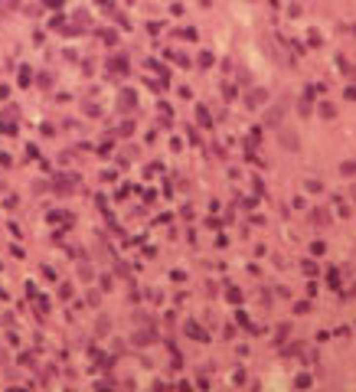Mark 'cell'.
<instances>
[{
  "mask_svg": "<svg viewBox=\"0 0 356 392\" xmlns=\"http://www.w3.org/2000/svg\"><path fill=\"white\" fill-rule=\"evenodd\" d=\"M340 170H343V174H350V176H353V174H356V163H343Z\"/></svg>",
  "mask_w": 356,
  "mask_h": 392,
  "instance_id": "obj_1",
  "label": "cell"
}]
</instances>
